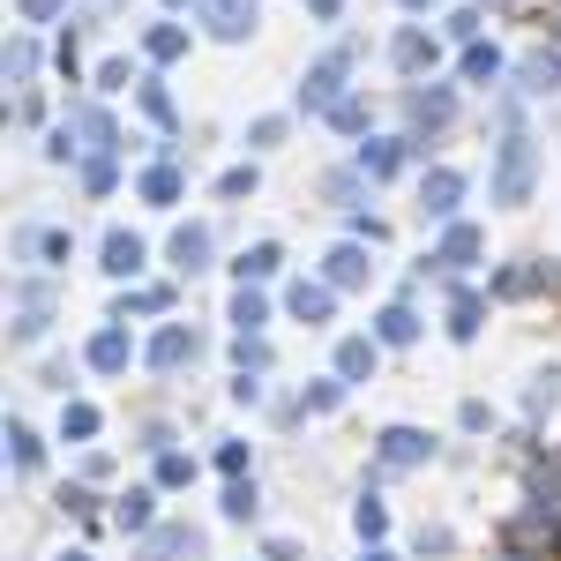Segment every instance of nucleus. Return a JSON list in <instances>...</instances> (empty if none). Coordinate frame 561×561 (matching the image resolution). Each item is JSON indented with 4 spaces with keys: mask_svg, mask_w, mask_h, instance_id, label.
Here are the masks:
<instances>
[{
    "mask_svg": "<svg viewBox=\"0 0 561 561\" xmlns=\"http://www.w3.org/2000/svg\"><path fill=\"white\" fill-rule=\"evenodd\" d=\"M517 76H524V90H531V98H547V90H561V53H547V45H539V53H524Z\"/></svg>",
    "mask_w": 561,
    "mask_h": 561,
    "instance_id": "nucleus-9",
    "label": "nucleus"
},
{
    "mask_svg": "<svg viewBox=\"0 0 561 561\" xmlns=\"http://www.w3.org/2000/svg\"><path fill=\"white\" fill-rule=\"evenodd\" d=\"M531 165H539V150H531V135L510 128L502 135V158H494V203H531Z\"/></svg>",
    "mask_w": 561,
    "mask_h": 561,
    "instance_id": "nucleus-1",
    "label": "nucleus"
},
{
    "mask_svg": "<svg viewBox=\"0 0 561 561\" xmlns=\"http://www.w3.org/2000/svg\"><path fill=\"white\" fill-rule=\"evenodd\" d=\"M105 270H113V277H135V270H142V240H135V232H105Z\"/></svg>",
    "mask_w": 561,
    "mask_h": 561,
    "instance_id": "nucleus-12",
    "label": "nucleus"
},
{
    "mask_svg": "<svg viewBox=\"0 0 561 561\" xmlns=\"http://www.w3.org/2000/svg\"><path fill=\"white\" fill-rule=\"evenodd\" d=\"M180 53H187V31L180 23H158L150 31V60H180Z\"/></svg>",
    "mask_w": 561,
    "mask_h": 561,
    "instance_id": "nucleus-23",
    "label": "nucleus"
},
{
    "mask_svg": "<svg viewBox=\"0 0 561 561\" xmlns=\"http://www.w3.org/2000/svg\"><path fill=\"white\" fill-rule=\"evenodd\" d=\"M397 68H404V76L434 68V38H427V31H404V38H397Z\"/></svg>",
    "mask_w": 561,
    "mask_h": 561,
    "instance_id": "nucleus-17",
    "label": "nucleus"
},
{
    "mask_svg": "<svg viewBox=\"0 0 561 561\" xmlns=\"http://www.w3.org/2000/svg\"><path fill=\"white\" fill-rule=\"evenodd\" d=\"M367 248H330V285H367Z\"/></svg>",
    "mask_w": 561,
    "mask_h": 561,
    "instance_id": "nucleus-15",
    "label": "nucleus"
},
{
    "mask_svg": "<svg viewBox=\"0 0 561 561\" xmlns=\"http://www.w3.org/2000/svg\"><path fill=\"white\" fill-rule=\"evenodd\" d=\"M15 8H23V23H53V15H60L68 0H15Z\"/></svg>",
    "mask_w": 561,
    "mask_h": 561,
    "instance_id": "nucleus-35",
    "label": "nucleus"
},
{
    "mask_svg": "<svg viewBox=\"0 0 561 561\" xmlns=\"http://www.w3.org/2000/svg\"><path fill=\"white\" fill-rule=\"evenodd\" d=\"M337 375H345V382H367V375H375V345H367V337H345V345H337Z\"/></svg>",
    "mask_w": 561,
    "mask_h": 561,
    "instance_id": "nucleus-16",
    "label": "nucleus"
},
{
    "mask_svg": "<svg viewBox=\"0 0 561 561\" xmlns=\"http://www.w3.org/2000/svg\"><path fill=\"white\" fill-rule=\"evenodd\" d=\"M128 359H135L128 330H98V337H90V367H98V375H121Z\"/></svg>",
    "mask_w": 561,
    "mask_h": 561,
    "instance_id": "nucleus-11",
    "label": "nucleus"
},
{
    "mask_svg": "<svg viewBox=\"0 0 561 561\" xmlns=\"http://www.w3.org/2000/svg\"><path fill=\"white\" fill-rule=\"evenodd\" d=\"M60 434L90 442V434H98V412H90V404H68V412H60Z\"/></svg>",
    "mask_w": 561,
    "mask_h": 561,
    "instance_id": "nucleus-27",
    "label": "nucleus"
},
{
    "mask_svg": "<svg viewBox=\"0 0 561 561\" xmlns=\"http://www.w3.org/2000/svg\"><path fill=\"white\" fill-rule=\"evenodd\" d=\"M270 142H285V121L270 113V121H255V150H270Z\"/></svg>",
    "mask_w": 561,
    "mask_h": 561,
    "instance_id": "nucleus-36",
    "label": "nucleus"
},
{
    "mask_svg": "<svg viewBox=\"0 0 561 561\" xmlns=\"http://www.w3.org/2000/svg\"><path fill=\"white\" fill-rule=\"evenodd\" d=\"M420 203H427V217H457V203H465V173L434 165V173L420 180Z\"/></svg>",
    "mask_w": 561,
    "mask_h": 561,
    "instance_id": "nucleus-5",
    "label": "nucleus"
},
{
    "mask_svg": "<svg viewBox=\"0 0 561 561\" xmlns=\"http://www.w3.org/2000/svg\"><path fill=\"white\" fill-rule=\"evenodd\" d=\"M494 8H510V0H494Z\"/></svg>",
    "mask_w": 561,
    "mask_h": 561,
    "instance_id": "nucleus-42",
    "label": "nucleus"
},
{
    "mask_svg": "<svg viewBox=\"0 0 561 561\" xmlns=\"http://www.w3.org/2000/svg\"><path fill=\"white\" fill-rule=\"evenodd\" d=\"M307 8H314L322 23H337V8H345V0H307Z\"/></svg>",
    "mask_w": 561,
    "mask_h": 561,
    "instance_id": "nucleus-37",
    "label": "nucleus"
},
{
    "mask_svg": "<svg viewBox=\"0 0 561 561\" xmlns=\"http://www.w3.org/2000/svg\"><path fill=\"white\" fill-rule=\"evenodd\" d=\"M479 248H486V232H479V225H449V232H442V255H434V262H449V270H472Z\"/></svg>",
    "mask_w": 561,
    "mask_h": 561,
    "instance_id": "nucleus-8",
    "label": "nucleus"
},
{
    "mask_svg": "<svg viewBox=\"0 0 561 561\" xmlns=\"http://www.w3.org/2000/svg\"><path fill=\"white\" fill-rule=\"evenodd\" d=\"M173 8H195V0H173Z\"/></svg>",
    "mask_w": 561,
    "mask_h": 561,
    "instance_id": "nucleus-40",
    "label": "nucleus"
},
{
    "mask_svg": "<svg viewBox=\"0 0 561 561\" xmlns=\"http://www.w3.org/2000/svg\"><path fill=\"white\" fill-rule=\"evenodd\" d=\"M330 285H293V314H300V322H330Z\"/></svg>",
    "mask_w": 561,
    "mask_h": 561,
    "instance_id": "nucleus-18",
    "label": "nucleus"
},
{
    "mask_svg": "<svg viewBox=\"0 0 561 561\" xmlns=\"http://www.w3.org/2000/svg\"><path fill=\"white\" fill-rule=\"evenodd\" d=\"M225 517H255V486H248V479L225 486Z\"/></svg>",
    "mask_w": 561,
    "mask_h": 561,
    "instance_id": "nucleus-28",
    "label": "nucleus"
},
{
    "mask_svg": "<svg viewBox=\"0 0 561 561\" xmlns=\"http://www.w3.org/2000/svg\"><path fill=\"white\" fill-rule=\"evenodd\" d=\"M404 165V142H359V173L367 180H389Z\"/></svg>",
    "mask_w": 561,
    "mask_h": 561,
    "instance_id": "nucleus-14",
    "label": "nucleus"
},
{
    "mask_svg": "<svg viewBox=\"0 0 561 561\" xmlns=\"http://www.w3.org/2000/svg\"><path fill=\"white\" fill-rule=\"evenodd\" d=\"M203 23H210L225 45H240L255 31V0H203Z\"/></svg>",
    "mask_w": 561,
    "mask_h": 561,
    "instance_id": "nucleus-4",
    "label": "nucleus"
},
{
    "mask_svg": "<svg viewBox=\"0 0 561 561\" xmlns=\"http://www.w3.org/2000/svg\"><path fill=\"white\" fill-rule=\"evenodd\" d=\"M352 524H359V539H382V531H389L382 502H359V517H352Z\"/></svg>",
    "mask_w": 561,
    "mask_h": 561,
    "instance_id": "nucleus-32",
    "label": "nucleus"
},
{
    "mask_svg": "<svg viewBox=\"0 0 561 561\" xmlns=\"http://www.w3.org/2000/svg\"><path fill=\"white\" fill-rule=\"evenodd\" d=\"M173 270H210V225H180L173 232Z\"/></svg>",
    "mask_w": 561,
    "mask_h": 561,
    "instance_id": "nucleus-7",
    "label": "nucleus"
},
{
    "mask_svg": "<svg viewBox=\"0 0 561 561\" xmlns=\"http://www.w3.org/2000/svg\"><path fill=\"white\" fill-rule=\"evenodd\" d=\"M465 76H472V83H494V76H502V53H494V45H472V53H465Z\"/></svg>",
    "mask_w": 561,
    "mask_h": 561,
    "instance_id": "nucleus-25",
    "label": "nucleus"
},
{
    "mask_svg": "<svg viewBox=\"0 0 561 561\" xmlns=\"http://www.w3.org/2000/svg\"><path fill=\"white\" fill-rule=\"evenodd\" d=\"M232 322H240V337H248V330H262V322H270V300L240 285V300H232Z\"/></svg>",
    "mask_w": 561,
    "mask_h": 561,
    "instance_id": "nucleus-21",
    "label": "nucleus"
},
{
    "mask_svg": "<svg viewBox=\"0 0 561 561\" xmlns=\"http://www.w3.org/2000/svg\"><path fill=\"white\" fill-rule=\"evenodd\" d=\"M479 314H486V307H479V293H457V300H449V337H472Z\"/></svg>",
    "mask_w": 561,
    "mask_h": 561,
    "instance_id": "nucleus-20",
    "label": "nucleus"
},
{
    "mask_svg": "<svg viewBox=\"0 0 561 561\" xmlns=\"http://www.w3.org/2000/svg\"><path fill=\"white\" fill-rule=\"evenodd\" d=\"M203 554V531H158V539H150V561H195Z\"/></svg>",
    "mask_w": 561,
    "mask_h": 561,
    "instance_id": "nucleus-13",
    "label": "nucleus"
},
{
    "mask_svg": "<svg viewBox=\"0 0 561 561\" xmlns=\"http://www.w3.org/2000/svg\"><path fill=\"white\" fill-rule=\"evenodd\" d=\"M412 330H420L412 307H389V314H382V345H412Z\"/></svg>",
    "mask_w": 561,
    "mask_h": 561,
    "instance_id": "nucleus-26",
    "label": "nucleus"
},
{
    "mask_svg": "<svg viewBox=\"0 0 561 561\" xmlns=\"http://www.w3.org/2000/svg\"><path fill=\"white\" fill-rule=\"evenodd\" d=\"M60 561H90V554H60Z\"/></svg>",
    "mask_w": 561,
    "mask_h": 561,
    "instance_id": "nucleus-39",
    "label": "nucleus"
},
{
    "mask_svg": "<svg viewBox=\"0 0 561 561\" xmlns=\"http://www.w3.org/2000/svg\"><path fill=\"white\" fill-rule=\"evenodd\" d=\"M8 442H15V465H23V472H38V434H31V427H8Z\"/></svg>",
    "mask_w": 561,
    "mask_h": 561,
    "instance_id": "nucleus-31",
    "label": "nucleus"
},
{
    "mask_svg": "<svg viewBox=\"0 0 561 561\" xmlns=\"http://www.w3.org/2000/svg\"><path fill=\"white\" fill-rule=\"evenodd\" d=\"M270 270H277V248H270V240H262V248H248V255H240V277H270Z\"/></svg>",
    "mask_w": 561,
    "mask_h": 561,
    "instance_id": "nucleus-30",
    "label": "nucleus"
},
{
    "mask_svg": "<svg viewBox=\"0 0 561 561\" xmlns=\"http://www.w3.org/2000/svg\"><path fill=\"white\" fill-rule=\"evenodd\" d=\"M524 404H531V412H554V404H561V375H539V382H531V397H524Z\"/></svg>",
    "mask_w": 561,
    "mask_h": 561,
    "instance_id": "nucleus-29",
    "label": "nucleus"
},
{
    "mask_svg": "<svg viewBox=\"0 0 561 561\" xmlns=\"http://www.w3.org/2000/svg\"><path fill=\"white\" fill-rule=\"evenodd\" d=\"M449 113H457V98H449V90H412V121H427V128H442V121H449Z\"/></svg>",
    "mask_w": 561,
    "mask_h": 561,
    "instance_id": "nucleus-19",
    "label": "nucleus"
},
{
    "mask_svg": "<svg viewBox=\"0 0 561 561\" xmlns=\"http://www.w3.org/2000/svg\"><path fill=\"white\" fill-rule=\"evenodd\" d=\"M142 195H150V203H173L180 195V165H150V173H142Z\"/></svg>",
    "mask_w": 561,
    "mask_h": 561,
    "instance_id": "nucleus-22",
    "label": "nucleus"
},
{
    "mask_svg": "<svg viewBox=\"0 0 561 561\" xmlns=\"http://www.w3.org/2000/svg\"><path fill=\"white\" fill-rule=\"evenodd\" d=\"M427 449H434V442H427L420 427H389V434H382V465H389V472H404V465H427Z\"/></svg>",
    "mask_w": 561,
    "mask_h": 561,
    "instance_id": "nucleus-6",
    "label": "nucleus"
},
{
    "mask_svg": "<svg viewBox=\"0 0 561 561\" xmlns=\"http://www.w3.org/2000/svg\"><path fill=\"white\" fill-rule=\"evenodd\" d=\"M510 561H524V554H510Z\"/></svg>",
    "mask_w": 561,
    "mask_h": 561,
    "instance_id": "nucleus-43",
    "label": "nucleus"
},
{
    "mask_svg": "<svg viewBox=\"0 0 561 561\" xmlns=\"http://www.w3.org/2000/svg\"><path fill=\"white\" fill-rule=\"evenodd\" d=\"M113 524H121V531H150V494H142V486H135L128 502H121V510H113Z\"/></svg>",
    "mask_w": 561,
    "mask_h": 561,
    "instance_id": "nucleus-24",
    "label": "nucleus"
},
{
    "mask_svg": "<svg viewBox=\"0 0 561 561\" xmlns=\"http://www.w3.org/2000/svg\"><path fill=\"white\" fill-rule=\"evenodd\" d=\"M404 8H434V0H404Z\"/></svg>",
    "mask_w": 561,
    "mask_h": 561,
    "instance_id": "nucleus-38",
    "label": "nucleus"
},
{
    "mask_svg": "<svg viewBox=\"0 0 561 561\" xmlns=\"http://www.w3.org/2000/svg\"><path fill=\"white\" fill-rule=\"evenodd\" d=\"M367 561H389V554H367Z\"/></svg>",
    "mask_w": 561,
    "mask_h": 561,
    "instance_id": "nucleus-41",
    "label": "nucleus"
},
{
    "mask_svg": "<svg viewBox=\"0 0 561 561\" xmlns=\"http://www.w3.org/2000/svg\"><path fill=\"white\" fill-rule=\"evenodd\" d=\"M142 113H150V121H173V98H165L158 83H142Z\"/></svg>",
    "mask_w": 561,
    "mask_h": 561,
    "instance_id": "nucleus-34",
    "label": "nucleus"
},
{
    "mask_svg": "<svg viewBox=\"0 0 561 561\" xmlns=\"http://www.w3.org/2000/svg\"><path fill=\"white\" fill-rule=\"evenodd\" d=\"M45 322H53V285L23 277V285H15V337L31 345V337H45Z\"/></svg>",
    "mask_w": 561,
    "mask_h": 561,
    "instance_id": "nucleus-3",
    "label": "nucleus"
},
{
    "mask_svg": "<svg viewBox=\"0 0 561 561\" xmlns=\"http://www.w3.org/2000/svg\"><path fill=\"white\" fill-rule=\"evenodd\" d=\"M345 68H352V45H337L330 60H314V76H307L300 105L307 113H337V90H345Z\"/></svg>",
    "mask_w": 561,
    "mask_h": 561,
    "instance_id": "nucleus-2",
    "label": "nucleus"
},
{
    "mask_svg": "<svg viewBox=\"0 0 561 561\" xmlns=\"http://www.w3.org/2000/svg\"><path fill=\"white\" fill-rule=\"evenodd\" d=\"M158 479H165V486H180V479H195V457H173V449H165V457H158Z\"/></svg>",
    "mask_w": 561,
    "mask_h": 561,
    "instance_id": "nucleus-33",
    "label": "nucleus"
},
{
    "mask_svg": "<svg viewBox=\"0 0 561 561\" xmlns=\"http://www.w3.org/2000/svg\"><path fill=\"white\" fill-rule=\"evenodd\" d=\"M195 352H203V345H195V330H180V322H173V330L150 345V367H158V375H173V367H187V359H195Z\"/></svg>",
    "mask_w": 561,
    "mask_h": 561,
    "instance_id": "nucleus-10",
    "label": "nucleus"
}]
</instances>
